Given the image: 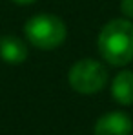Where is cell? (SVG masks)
<instances>
[{"mask_svg": "<svg viewBox=\"0 0 133 135\" xmlns=\"http://www.w3.org/2000/svg\"><path fill=\"white\" fill-rule=\"evenodd\" d=\"M97 49L110 66L124 68L133 60V20L111 18L97 37Z\"/></svg>", "mask_w": 133, "mask_h": 135, "instance_id": "6da1fadb", "label": "cell"}, {"mask_svg": "<svg viewBox=\"0 0 133 135\" xmlns=\"http://www.w3.org/2000/svg\"><path fill=\"white\" fill-rule=\"evenodd\" d=\"M24 37L37 49L51 51L64 44L67 37L66 22L53 13H38L24 24Z\"/></svg>", "mask_w": 133, "mask_h": 135, "instance_id": "7a4b0ae2", "label": "cell"}, {"mask_svg": "<svg viewBox=\"0 0 133 135\" xmlns=\"http://www.w3.org/2000/svg\"><path fill=\"white\" fill-rule=\"evenodd\" d=\"M67 84L80 95L98 93L108 84V69L97 59H80L69 68Z\"/></svg>", "mask_w": 133, "mask_h": 135, "instance_id": "3957f363", "label": "cell"}, {"mask_svg": "<svg viewBox=\"0 0 133 135\" xmlns=\"http://www.w3.org/2000/svg\"><path fill=\"white\" fill-rule=\"evenodd\" d=\"M131 130V117L124 112L104 113L95 122V135H130Z\"/></svg>", "mask_w": 133, "mask_h": 135, "instance_id": "277c9868", "label": "cell"}, {"mask_svg": "<svg viewBox=\"0 0 133 135\" xmlns=\"http://www.w3.org/2000/svg\"><path fill=\"white\" fill-rule=\"evenodd\" d=\"M27 42L15 35H2L0 37V59L6 64L17 66L27 59Z\"/></svg>", "mask_w": 133, "mask_h": 135, "instance_id": "5b68a950", "label": "cell"}, {"mask_svg": "<svg viewBox=\"0 0 133 135\" xmlns=\"http://www.w3.org/2000/svg\"><path fill=\"white\" fill-rule=\"evenodd\" d=\"M111 97L122 106L133 104V71L122 69L111 80Z\"/></svg>", "mask_w": 133, "mask_h": 135, "instance_id": "8992f818", "label": "cell"}, {"mask_svg": "<svg viewBox=\"0 0 133 135\" xmlns=\"http://www.w3.org/2000/svg\"><path fill=\"white\" fill-rule=\"evenodd\" d=\"M120 13L124 15V18L133 20V0H122L120 2Z\"/></svg>", "mask_w": 133, "mask_h": 135, "instance_id": "52a82bcc", "label": "cell"}, {"mask_svg": "<svg viewBox=\"0 0 133 135\" xmlns=\"http://www.w3.org/2000/svg\"><path fill=\"white\" fill-rule=\"evenodd\" d=\"M11 2H15V4H18V6H29V4H33L35 0H11Z\"/></svg>", "mask_w": 133, "mask_h": 135, "instance_id": "ba28073f", "label": "cell"}]
</instances>
